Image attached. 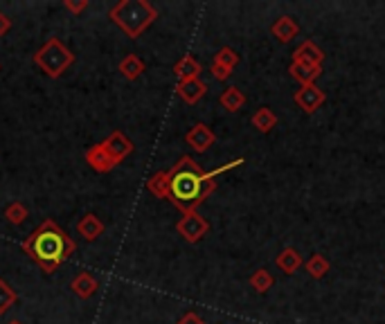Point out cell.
<instances>
[{"label": "cell", "mask_w": 385, "mask_h": 324, "mask_svg": "<svg viewBox=\"0 0 385 324\" xmlns=\"http://www.w3.org/2000/svg\"><path fill=\"white\" fill-rule=\"evenodd\" d=\"M244 162H246L244 158H237L219 169L205 171L192 156H181L176 165L167 171V176H169L167 201L172 203L176 210H181L183 214L196 212L212 196L214 189H217V178L230 169L241 167Z\"/></svg>", "instance_id": "obj_1"}, {"label": "cell", "mask_w": 385, "mask_h": 324, "mask_svg": "<svg viewBox=\"0 0 385 324\" xmlns=\"http://www.w3.org/2000/svg\"><path fill=\"white\" fill-rule=\"evenodd\" d=\"M23 252L37 264L46 275L68 261L77 252V243L70 234L52 219H46L28 239L23 241Z\"/></svg>", "instance_id": "obj_2"}, {"label": "cell", "mask_w": 385, "mask_h": 324, "mask_svg": "<svg viewBox=\"0 0 385 324\" xmlns=\"http://www.w3.org/2000/svg\"><path fill=\"white\" fill-rule=\"evenodd\" d=\"M109 18L129 39H140L154 25L158 12L149 0H120L109 9Z\"/></svg>", "instance_id": "obj_3"}, {"label": "cell", "mask_w": 385, "mask_h": 324, "mask_svg": "<svg viewBox=\"0 0 385 324\" xmlns=\"http://www.w3.org/2000/svg\"><path fill=\"white\" fill-rule=\"evenodd\" d=\"M32 61H34V66L41 68L50 79H59L75 63V54L66 48L64 41L57 39V36H52V39H48L37 50Z\"/></svg>", "instance_id": "obj_4"}, {"label": "cell", "mask_w": 385, "mask_h": 324, "mask_svg": "<svg viewBox=\"0 0 385 324\" xmlns=\"http://www.w3.org/2000/svg\"><path fill=\"white\" fill-rule=\"evenodd\" d=\"M176 232L181 234L187 243H199L205 234L210 232V223H208L205 216L199 214V210H196V212H185L181 219H178V223H176Z\"/></svg>", "instance_id": "obj_5"}, {"label": "cell", "mask_w": 385, "mask_h": 324, "mask_svg": "<svg viewBox=\"0 0 385 324\" xmlns=\"http://www.w3.org/2000/svg\"><path fill=\"white\" fill-rule=\"evenodd\" d=\"M102 147L113 158L115 165H120L122 160H127L131 153L136 151V144H133V140L127 138V135H124L122 131H113L109 138L102 142Z\"/></svg>", "instance_id": "obj_6"}, {"label": "cell", "mask_w": 385, "mask_h": 324, "mask_svg": "<svg viewBox=\"0 0 385 324\" xmlns=\"http://www.w3.org/2000/svg\"><path fill=\"white\" fill-rule=\"evenodd\" d=\"M293 102L298 104L304 113H316L318 108L327 102V95H325V90L318 88L316 84H311V86H300L298 88V93L293 95Z\"/></svg>", "instance_id": "obj_7"}, {"label": "cell", "mask_w": 385, "mask_h": 324, "mask_svg": "<svg viewBox=\"0 0 385 324\" xmlns=\"http://www.w3.org/2000/svg\"><path fill=\"white\" fill-rule=\"evenodd\" d=\"M185 142L190 144V147L196 151V153H205L214 142H217V135H214V131L210 129L208 124H194L190 131L185 133Z\"/></svg>", "instance_id": "obj_8"}, {"label": "cell", "mask_w": 385, "mask_h": 324, "mask_svg": "<svg viewBox=\"0 0 385 324\" xmlns=\"http://www.w3.org/2000/svg\"><path fill=\"white\" fill-rule=\"evenodd\" d=\"M176 93L183 99L185 104H199L201 99L208 95V84L199 77V79H187V81H178L176 84Z\"/></svg>", "instance_id": "obj_9"}, {"label": "cell", "mask_w": 385, "mask_h": 324, "mask_svg": "<svg viewBox=\"0 0 385 324\" xmlns=\"http://www.w3.org/2000/svg\"><path fill=\"white\" fill-rule=\"evenodd\" d=\"M86 162H88V167L97 171V174H109V171H113L115 167H118L109 153L104 151L102 142L86 151Z\"/></svg>", "instance_id": "obj_10"}, {"label": "cell", "mask_w": 385, "mask_h": 324, "mask_svg": "<svg viewBox=\"0 0 385 324\" xmlns=\"http://www.w3.org/2000/svg\"><path fill=\"white\" fill-rule=\"evenodd\" d=\"M77 232L82 234L86 241H97L104 234V223H102V219L97 214L88 212V214L82 216V219H79Z\"/></svg>", "instance_id": "obj_11"}, {"label": "cell", "mask_w": 385, "mask_h": 324, "mask_svg": "<svg viewBox=\"0 0 385 324\" xmlns=\"http://www.w3.org/2000/svg\"><path fill=\"white\" fill-rule=\"evenodd\" d=\"M289 72L300 86H311V84H316V79L322 75V66H307V63L291 61Z\"/></svg>", "instance_id": "obj_12"}, {"label": "cell", "mask_w": 385, "mask_h": 324, "mask_svg": "<svg viewBox=\"0 0 385 324\" xmlns=\"http://www.w3.org/2000/svg\"><path fill=\"white\" fill-rule=\"evenodd\" d=\"M70 288H73V293L77 297H82V300H88V297H93L97 293L100 284H97V279L91 273L82 270V273H77L73 277V282H70Z\"/></svg>", "instance_id": "obj_13"}, {"label": "cell", "mask_w": 385, "mask_h": 324, "mask_svg": "<svg viewBox=\"0 0 385 324\" xmlns=\"http://www.w3.org/2000/svg\"><path fill=\"white\" fill-rule=\"evenodd\" d=\"M293 61L307 63V66H322V61H325V52H322L313 41H304L300 48L293 52Z\"/></svg>", "instance_id": "obj_14"}, {"label": "cell", "mask_w": 385, "mask_h": 324, "mask_svg": "<svg viewBox=\"0 0 385 324\" xmlns=\"http://www.w3.org/2000/svg\"><path fill=\"white\" fill-rule=\"evenodd\" d=\"M298 32H300V25L295 23L291 16H280V18H277V21L271 25V34H273L280 43L293 41L295 36H298Z\"/></svg>", "instance_id": "obj_15"}, {"label": "cell", "mask_w": 385, "mask_h": 324, "mask_svg": "<svg viewBox=\"0 0 385 324\" xmlns=\"http://www.w3.org/2000/svg\"><path fill=\"white\" fill-rule=\"evenodd\" d=\"M275 264H277V268H280L284 275H293V273H298V270L304 266V261H302L300 252L295 248H284L280 255H277Z\"/></svg>", "instance_id": "obj_16"}, {"label": "cell", "mask_w": 385, "mask_h": 324, "mask_svg": "<svg viewBox=\"0 0 385 324\" xmlns=\"http://www.w3.org/2000/svg\"><path fill=\"white\" fill-rule=\"evenodd\" d=\"M201 63L196 61L192 54H185L181 61H176L174 66V75L178 77V81H187V79H199L201 77Z\"/></svg>", "instance_id": "obj_17"}, {"label": "cell", "mask_w": 385, "mask_h": 324, "mask_svg": "<svg viewBox=\"0 0 385 324\" xmlns=\"http://www.w3.org/2000/svg\"><path fill=\"white\" fill-rule=\"evenodd\" d=\"M147 70L145 61H142L138 54H127L122 61H120V75L127 79V81H136L142 77V72Z\"/></svg>", "instance_id": "obj_18"}, {"label": "cell", "mask_w": 385, "mask_h": 324, "mask_svg": "<svg viewBox=\"0 0 385 324\" xmlns=\"http://www.w3.org/2000/svg\"><path fill=\"white\" fill-rule=\"evenodd\" d=\"M219 104L226 108L228 113H237V111H241V108L246 106V95H244V90H239L237 86H230V88H226L221 93V97H219Z\"/></svg>", "instance_id": "obj_19"}, {"label": "cell", "mask_w": 385, "mask_h": 324, "mask_svg": "<svg viewBox=\"0 0 385 324\" xmlns=\"http://www.w3.org/2000/svg\"><path fill=\"white\" fill-rule=\"evenodd\" d=\"M250 122H253V126L259 133H271L277 124V115L271 111V108L264 106V108H257V113L250 117Z\"/></svg>", "instance_id": "obj_20"}, {"label": "cell", "mask_w": 385, "mask_h": 324, "mask_svg": "<svg viewBox=\"0 0 385 324\" xmlns=\"http://www.w3.org/2000/svg\"><path fill=\"white\" fill-rule=\"evenodd\" d=\"M147 189L156 198H167L169 196V176H167V171H156V174L147 180Z\"/></svg>", "instance_id": "obj_21"}, {"label": "cell", "mask_w": 385, "mask_h": 324, "mask_svg": "<svg viewBox=\"0 0 385 324\" xmlns=\"http://www.w3.org/2000/svg\"><path fill=\"white\" fill-rule=\"evenodd\" d=\"M28 216H30V210H28V205L21 203V201H14L5 207V219L7 223H12V225H21L28 221Z\"/></svg>", "instance_id": "obj_22"}, {"label": "cell", "mask_w": 385, "mask_h": 324, "mask_svg": "<svg viewBox=\"0 0 385 324\" xmlns=\"http://www.w3.org/2000/svg\"><path fill=\"white\" fill-rule=\"evenodd\" d=\"M304 268L313 279H322L329 273V259L325 255H313L309 261H304Z\"/></svg>", "instance_id": "obj_23"}, {"label": "cell", "mask_w": 385, "mask_h": 324, "mask_svg": "<svg viewBox=\"0 0 385 324\" xmlns=\"http://www.w3.org/2000/svg\"><path fill=\"white\" fill-rule=\"evenodd\" d=\"M273 275L268 273L266 268H259V270H255L253 275H250V286L255 288L257 293H268L273 288Z\"/></svg>", "instance_id": "obj_24"}, {"label": "cell", "mask_w": 385, "mask_h": 324, "mask_svg": "<svg viewBox=\"0 0 385 324\" xmlns=\"http://www.w3.org/2000/svg\"><path fill=\"white\" fill-rule=\"evenodd\" d=\"M16 302H19V295H16L14 288L0 277V315H5Z\"/></svg>", "instance_id": "obj_25"}, {"label": "cell", "mask_w": 385, "mask_h": 324, "mask_svg": "<svg viewBox=\"0 0 385 324\" xmlns=\"http://www.w3.org/2000/svg\"><path fill=\"white\" fill-rule=\"evenodd\" d=\"M214 63H219V66L228 68V70H235L239 63V54L232 48H221L217 52V57H214Z\"/></svg>", "instance_id": "obj_26"}, {"label": "cell", "mask_w": 385, "mask_h": 324, "mask_svg": "<svg viewBox=\"0 0 385 324\" xmlns=\"http://www.w3.org/2000/svg\"><path fill=\"white\" fill-rule=\"evenodd\" d=\"M210 72H212V77L219 79V81H226V79H230V75H232V70L223 68V66H219V63H214V61H212V66H210Z\"/></svg>", "instance_id": "obj_27"}, {"label": "cell", "mask_w": 385, "mask_h": 324, "mask_svg": "<svg viewBox=\"0 0 385 324\" xmlns=\"http://www.w3.org/2000/svg\"><path fill=\"white\" fill-rule=\"evenodd\" d=\"M64 7L73 14H82L88 7V0H64Z\"/></svg>", "instance_id": "obj_28"}, {"label": "cell", "mask_w": 385, "mask_h": 324, "mask_svg": "<svg viewBox=\"0 0 385 324\" xmlns=\"http://www.w3.org/2000/svg\"><path fill=\"white\" fill-rule=\"evenodd\" d=\"M176 324H208V322H205V320L201 318V315H199V313H194V311H190V313H185V315H183V318H181V320H178Z\"/></svg>", "instance_id": "obj_29"}, {"label": "cell", "mask_w": 385, "mask_h": 324, "mask_svg": "<svg viewBox=\"0 0 385 324\" xmlns=\"http://www.w3.org/2000/svg\"><path fill=\"white\" fill-rule=\"evenodd\" d=\"M10 30H12V18L0 12V36H5Z\"/></svg>", "instance_id": "obj_30"}, {"label": "cell", "mask_w": 385, "mask_h": 324, "mask_svg": "<svg viewBox=\"0 0 385 324\" xmlns=\"http://www.w3.org/2000/svg\"><path fill=\"white\" fill-rule=\"evenodd\" d=\"M7 324H23V322H19V320H12V322H7Z\"/></svg>", "instance_id": "obj_31"}]
</instances>
